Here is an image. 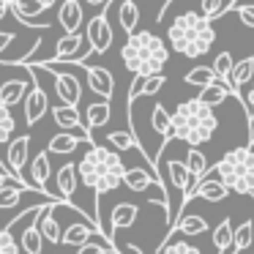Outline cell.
Here are the masks:
<instances>
[{
	"mask_svg": "<svg viewBox=\"0 0 254 254\" xmlns=\"http://www.w3.org/2000/svg\"><path fill=\"white\" fill-rule=\"evenodd\" d=\"M79 142L93 145L88 137H82V134H74V131H61V134H55V137L50 139V145H47V153L68 156V153H74V150L79 148Z\"/></svg>",
	"mask_w": 254,
	"mask_h": 254,
	"instance_id": "20",
	"label": "cell"
},
{
	"mask_svg": "<svg viewBox=\"0 0 254 254\" xmlns=\"http://www.w3.org/2000/svg\"><path fill=\"white\" fill-rule=\"evenodd\" d=\"M167 39L175 52H181L183 58H202L210 52L216 41L213 22L208 17H202L199 11H183L167 28Z\"/></svg>",
	"mask_w": 254,
	"mask_h": 254,
	"instance_id": "1",
	"label": "cell"
},
{
	"mask_svg": "<svg viewBox=\"0 0 254 254\" xmlns=\"http://www.w3.org/2000/svg\"><path fill=\"white\" fill-rule=\"evenodd\" d=\"M118 22H121L123 33L134 36L137 33V22H139V8L134 0H121L118 3Z\"/></svg>",
	"mask_w": 254,
	"mask_h": 254,
	"instance_id": "26",
	"label": "cell"
},
{
	"mask_svg": "<svg viewBox=\"0 0 254 254\" xmlns=\"http://www.w3.org/2000/svg\"><path fill=\"white\" fill-rule=\"evenodd\" d=\"M227 96H230V88H227V85H221V82H216V85H210V88H202V90H199L197 99L202 101V104H208L210 110H213V107L224 104Z\"/></svg>",
	"mask_w": 254,
	"mask_h": 254,
	"instance_id": "32",
	"label": "cell"
},
{
	"mask_svg": "<svg viewBox=\"0 0 254 254\" xmlns=\"http://www.w3.org/2000/svg\"><path fill=\"white\" fill-rule=\"evenodd\" d=\"M25 191H36V189H30L28 183H19V181H11L6 189H0V210L19 205V199H22ZM47 197H50V194H47Z\"/></svg>",
	"mask_w": 254,
	"mask_h": 254,
	"instance_id": "29",
	"label": "cell"
},
{
	"mask_svg": "<svg viewBox=\"0 0 254 254\" xmlns=\"http://www.w3.org/2000/svg\"><path fill=\"white\" fill-rule=\"evenodd\" d=\"M77 183H79L77 164H74V161H66V164H63L61 170L55 172V191L61 194L63 202L74 205V202H71V197H74V191H77ZM74 208H79V205H74Z\"/></svg>",
	"mask_w": 254,
	"mask_h": 254,
	"instance_id": "11",
	"label": "cell"
},
{
	"mask_svg": "<svg viewBox=\"0 0 254 254\" xmlns=\"http://www.w3.org/2000/svg\"><path fill=\"white\" fill-rule=\"evenodd\" d=\"M36 219H39V216H36ZM36 219L30 221V227H25L22 235H19V249H22L25 254H44V235H41Z\"/></svg>",
	"mask_w": 254,
	"mask_h": 254,
	"instance_id": "25",
	"label": "cell"
},
{
	"mask_svg": "<svg viewBox=\"0 0 254 254\" xmlns=\"http://www.w3.org/2000/svg\"><path fill=\"white\" fill-rule=\"evenodd\" d=\"M0 254H19V241L8 227H0Z\"/></svg>",
	"mask_w": 254,
	"mask_h": 254,
	"instance_id": "41",
	"label": "cell"
},
{
	"mask_svg": "<svg viewBox=\"0 0 254 254\" xmlns=\"http://www.w3.org/2000/svg\"><path fill=\"white\" fill-rule=\"evenodd\" d=\"M47 112H50V96L33 82L30 93L25 96V121H28V126H36Z\"/></svg>",
	"mask_w": 254,
	"mask_h": 254,
	"instance_id": "13",
	"label": "cell"
},
{
	"mask_svg": "<svg viewBox=\"0 0 254 254\" xmlns=\"http://www.w3.org/2000/svg\"><path fill=\"white\" fill-rule=\"evenodd\" d=\"M123 186H128L131 191H137V194H148L153 186L164 189V183H161L159 175H153L150 170H142V167H131V170H126Z\"/></svg>",
	"mask_w": 254,
	"mask_h": 254,
	"instance_id": "15",
	"label": "cell"
},
{
	"mask_svg": "<svg viewBox=\"0 0 254 254\" xmlns=\"http://www.w3.org/2000/svg\"><path fill=\"white\" fill-rule=\"evenodd\" d=\"M52 178V167H50V153L47 150H41V153H36V159L30 161V175H28V183L36 189L39 194H47L44 186L47 181Z\"/></svg>",
	"mask_w": 254,
	"mask_h": 254,
	"instance_id": "18",
	"label": "cell"
},
{
	"mask_svg": "<svg viewBox=\"0 0 254 254\" xmlns=\"http://www.w3.org/2000/svg\"><path fill=\"white\" fill-rule=\"evenodd\" d=\"M85 77H88V85L96 96H101V101H110L112 93H115V79L107 68L101 66H88L85 68Z\"/></svg>",
	"mask_w": 254,
	"mask_h": 254,
	"instance_id": "14",
	"label": "cell"
},
{
	"mask_svg": "<svg viewBox=\"0 0 254 254\" xmlns=\"http://www.w3.org/2000/svg\"><path fill=\"white\" fill-rule=\"evenodd\" d=\"M232 52H219L216 55V61H213V74H216V79H221V85H227L230 82V74H232Z\"/></svg>",
	"mask_w": 254,
	"mask_h": 254,
	"instance_id": "37",
	"label": "cell"
},
{
	"mask_svg": "<svg viewBox=\"0 0 254 254\" xmlns=\"http://www.w3.org/2000/svg\"><path fill=\"white\" fill-rule=\"evenodd\" d=\"M121 61L134 77H159L170 61V52L153 30H137L121 47Z\"/></svg>",
	"mask_w": 254,
	"mask_h": 254,
	"instance_id": "2",
	"label": "cell"
},
{
	"mask_svg": "<svg viewBox=\"0 0 254 254\" xmlns=\"http://www.w3.org/2000/svg\"><path fill=\"white\" fill-rule=\"evenodd\" d=\"M77 254H121V252H118V246L112 241L99 238V241H88L85 246H79Z\"/></svg>",
	"mask_w": 254,
	"mask_h": 254,
	"instance_id": "38",
	"label": "cell"
},
{
	"mask_svg": "<svg viewBox=\"0 0 254 254\" xmlns=\"http://www.w3.org/2000/svg\"><path fill=\"white\" fill-rule=\"evenodd\" d=\"M232 3H235V0H199V14L213 22V19H219L221 14L230 11Z\"/></svg>",
	"mask_w": 254,
	"mask_h": 254,
	"instance_id": "34",
	"label": "cell"
},
{
	"mask_svg": "<svg viewBox=\"0 0 254 254\" xmlns=\"http://www.w3.org/2000/svg\"><path fill=\"white\" fill-rule=\"evenodd\" d=\"M216 128H219L216 112L199 99L181 101L172 112V134H175V139L186 142L189 148H199V145L210 142Z\"/></svg>",
	"mask_w": 254,
	"mask_h": 254,
	"instance_id": "3",
	"label": "cell"
},
{
	"mask_svg": "<svg viewBox=\"0 0 254 254\" xmlns=\"http://www.w3.org/2000/svg\"><path fill=\"white\" fill-rule=\"evenodd\" d=\"M183 82H186V85H197V88L202 90V88L216 85L219 79H216V74H213V66H197V68H191V71L183 77Z\"/></svg>",
	"mask_w": 254,
	"mask_h": 254,
	"instance_id": "31",
	"label": "cell"
},
{
	"mask_svg": "<svg viewBox=\"0 0 254 254\" xmlns=\"http://www.w3.org/2000/svg\"><path fill=\"white\" fill-rule=\"evenodd\" d=\"M52 121H55L58 128H66V131H79L82 137H88L93 142V134L88 131V126L82 123L77 107H66V104H55L52 107Z\"/></svg>",
	"mask_w": 254,
	"mask_h": 254,
	"instance_id": "10",
	"label": "cell"
},
{
	"mask_svg": "<svg viewBox=\"0 0 254 254\" xmlns=\"http://www.w3.org/2000/svg\"><path fill=\"white\" fill-rule=\"evenodd\" d=\"M44 71L55 74V93L61 99V104L66 107H79V99H82V82H79L77 74L66 71V66H58V63H41Z\"/></svg>",
	"mask_w": 254,
	"mask_h": 254,
	"instance_id": "6",
	"label": "cell"
},
{
	"mask_svg": "<svg viewBox=\"0 0 254 254\" xmlns=\"http://www.w3.org/2000/svg\"><path fill=\"white\" fill-rule=\"evenodd\" d=\"M11 8V0H0V19L6 17V11Z\"/></svg>",
	"mask_w": 254,
	"mask_h": 254,
	"instance_id": "49",
	"label": "cell"
},
{
	"mask_svg": "<svg viewBox=\"0 0 254 254\" xmlns=\"http://www.w3.org/2000/svg\"><path fill=\"white\" fill-rule=\"evenodd\" d=\"M107 142H110V148L118 150V153H126V150H134V148L139 150V142L131 131H112L110 137H107Z\"/></svg>",
	"mask_w": 254,
	"mask_h": 254,
	"instance_id": "35",
	"label": "cell"
},
{
	"mask_svg": "<svg viewBox=\"0 0 254 254\" xmlns=\"http://www.w3.org/2000/svg\"><path fill=\"white\" fill-rule=\"evenodd\" d=\"M159 254H202L197 246H191V243H186V241H178V243H170V246H161L159 249Z\"/></svg>",
	"mask_w": 254,
	"mask_h": 254,
	"instance_id": "42",
	"label": "cell"
},
{
	"mask_svg": "<svg viewBox=\"0 0 254 254\" xmlns=\"http://www.w3.org/2000/svg\"><path fill=\"white\" fill-rule=\"evenodd\" d=\"M227 186L219 181V178H208L205 175L202 181H199L197 186V194H194V199H205V202H221V199H227Z\"/></svg>",
	"mask_w": 254,
	"mask_h": 254,
	"instance_id": "24",
	"label": "cell"
},
{
	"mask_svg": "<svg viewBox=\"0 0 254 254\" xmlns=\"http://www.w3.org/2000/svg\"><path fill=\"white\" fill-rule=\"evenodd\" d=\"M85 14L79 8V0H63L61 8H58V25L66 30V36H77L82 30Z\"/></svg>",
	"mask_w": 254,
	"mask_h": 254,
	"instance_id": "12",
	"label": "cell"
},
{
	"mask_svg": "<svg viewBox=\"0 0 254 254\" xmlns=\"http://www.w3.org/2000/svg\"><path fill=\"white\" fill-rule=\"evenodd\" d=\"M93 150H96V159H99V170H101V178H99V186H96V202H101V197L110 191H115L118 186H123V178H126V167H123V159L118 150L107 148L101 142H93Z\"/></svg>",
	"mask_w": 254,
	"mask_h": 254,
	"instance_id": "5",
	"label": "cell"
},
{
	"mask_svg": "<svg viewBox=\"0 0 254 254\" xmlns=\"http://www.w3.org/2000/svg\"><path fill=\"white\" fill-rule=\"evenodd\" d=\"M186 170H189V175L191 178H197V181H202L205 178V172H208V167H210V161H208V156L202 153L199 148H189V153H186Z\"/></svg>",
	"mask_w": 254,
	"mask_h": 254,
	"instance_id": "30",
	"label": "cell"
},
{
	"mask_svg": "<svg viewBox=\"0 0 254 254\" xmlns=\"http://www.w3.org/2000/svg\"><path fill=\"white\" fill-rule=\"evenodd\" d=\"M249 145L254 148V121H249Z\"/></svg>",
	"mask_w": 254,
	"mask_h": 254,
	"instance_id": "50",
	"label": "cell"
},
{
	"mask_svg": "<svg viewBox=\"0 0 254 254\" xmlns=\"http://www.w3.org/2000/svg\"><path fill=\"white\" fill-rule=\"evenodd\" d=\"M167 85V77L164 74H159V77H148L145 79V90H142V96H156L161 88Z\"/></svg>",
	"mask_w": 254,
	"mask_h": 254,
	"instance_id": "44",
	"label": "cell"
},
{
	"mask_svg": "<svg viewBox=\"0 0 254 254\" xmlns=\"http://www.w3.org/2000/svg\"><path fill=\"white\" fill-rule=\"evenodd\" d=\"M85 36H88V41H90V50L104 55L112 47V25H110V19H107V14H96V17L85 25Z\"/></svg>",
	"mask_w": 254,
	"mask_h": 254,
	"instance_id": "8",
	"label": "cell"
},
{
	"mask_svg": "<svg viewBox=\"0 0 254 254\" xmlns=\"http://www.w3.org/2000/svg\"><path fill=\"white\" fill-rule=\"evenodd\" d=\"M241 17V22L246 25L249 30H254V3H241V6H232Z\"/></svg>",
	"mask_w": 254,
	"mask_h": 254,
	"instance_id": "43",
	"label": "cell"
},
{
	"mask_svg": "<svg viewBox=\"0 0 254 254\" xmlns=\"http://www.w3.org/2000/svg\"><path fill=\"white\" fill-rule=\"evenodd\" d=\"M175 230H181L186 238H191V235H202V232L208 230V221H205L202 216H197V213H186V216H181V221H178Z\"/></svg>",
	"mask_w": 254,
	"mask_h": 254,
	"instance_id": "33",
	"label": "cell"
},
{
	"mask_svg": "<svg viewBox=\"0 0 254 254\" xmlns=\"http://www.w3.org/2000/svg\"><path fill=\"white\" fill-rule=\"evenodd\" d=\"M55 205H61V202L47 205L44 213L36 219V224H39V230H41V235H44L47 243H61V241H63V230H61V224H58V216L52 213V208H55ZM66 205H68V202H66Z\"/></svg>",
	"mask_w": 254,
	"mask_h": 254,
	"instance_id": "21",
	"label": "cell"
},
{
	"mask_svg": "<svg viewBox=\"0 0 254 254\" xmlns=\"http://www.w3.org/2000/svg\"><path fill=\"white\" fill-rule=\"evenodd\" d=\"M252 238H254V221H243V224L235 227V235H232V243H235L238 252L252 246Z\"/></svg>",
	"mask_w": 254,
	"mask_h": 254,
	"instance_id": "40",
	"label": "cell"
},
{
	"mask_svg": "<svg viewBox=\"0 0 254 254\" xmlns=\"http://www.w3.org/2000/svg\"><path fill=\"white\" fill-rule=\"evenodd\" d=\"M30 93V85L25 79H8L0 85V104L6 107L8 112H14L17 104H25V96Z\"/></svg>",
	"mask_w": 254,
	"mask_h": 254,
	"instance_id": "17",
	"label": "cell"
},
{
	"mask_svg": "<svg viewBox=\"0 0 254 254\" xmlns=\"http://www.w3.org/2000/svg\"><path fill=\"white\" fill-rule=\"evenodd\" d=\"M252 82H254V55H246V58H241V61L232 66V74H230L227 88L238 96L243 85H252ZM238 99H243V96H238Z\"/></svg>",
	"mask_w": 254,
	"mask_h": 254,
	"instance_id": "16",
	"label": "cell"
},
{
	"mask_svg": "<svg viewBox=\"0 0 254 254\" xmlns=\"http://www.w3.org/2000/svg\"><path fill=\"white\" fill-rule=\"evenodd\" d=\"M11 181H14V178L8 175V172H0V189H6V186H8V183H11Z\"/></svg>",
	"mask_w": 254,
	"mask_h": 254,
	"instance_id": "48",
	"label": "cell"
},
{
	"mask_svg": "<svg viewBox=\"0 0 254 254\" xmlns=\"http://www.w3.org/2000/svg\"><path fill=\"white\" fill-rule=\"evenodd\" d=\"M14 128H17V123H14V112H8L6 107L0 104V148L11 139ZM0 161H3V167H6V156L0 153Z\"/></svg>",
	"mask_w": 254,
	"mask_h": 254,
	"instance_id": "36",
	"label": "cell"
},
{
	"mask_svg": "<svg viewBox=\"0 0 254 254\" xmlns=\"http://www.w3.org/2000/svg\"><path fill=\"white\" fill-rule=\"evenodd\" d=\"M243 107H246V115H254V82L249 85V90L243 93Z\"/></svg>",
	"mask_w": 254,
	"mask_h": 254,
	"instance_id": "46",
	"label": "cell"
},
{
	"mask_svg": "<svg viewBox=\"0 0 254 254\" xmlns=\"http://www.w3.org/2000/svg\"><path fill=\"white\" fill-rule=\"evenodd\" d=\"M93 232H99L93 224L88 221H77V224H68L63 230V246H85L88 241H93Z\"/></svg>",
	"mask_w": 254,
	"mask_h": 254,
	"instance_id": "23",
	"label": "cell"
},
{
	"mask_svg": "<svg viewBox=\"0 0 254 254\" xmlns=\"http://www.w3.org/2000/svg\"><path fill=\"white\" fill-rule=\"evenodd\" d=\"M150 123H153V131L161 137V142L175 139V134H172V112H167L164 104L153 107V118H150Z\"/></svg>",
	"mask_w": 254,
	"mask_h": 254,
	"instance_id": "28",
	"label": "cell"
},
{
	"mask_svg": "<svg viewBox=\"0 0 254 254\" xmlns=\"http://www.w3.org/2000/svg\"><path fill=\"white\" fill-rule=\"evenodd\" d=\"M11 44H14V30H0V58Z\"/></svg>",
	"mask_w": 254,
	"mask_h": 254,
	"instance_id": "45",
	"label": "cell"
},
{
	"mask_svg": "<svg viewBox=\"0 0 254 254\" xmlns=\"http://www.w3.org/2000/svg\"><path fill=\"white\" fill-rule=\"evenodd\" d=\"M28 156H30V137L22 134V137H14L6 148V172L19 183H28L25 178V164H28ZM30 186V183H28ZM33 189V186H30Z\"/></svg>",
	"mask_w": 254,
	"mask_h": 254,
	"instance_id": "7",
	"label": "cell"
},
{
	"mask_svg": "<svg viewBox=\"0 0 254 254\" xmlns=\"http://www.w3.org/2000/svg\"><path fill=\"white\" fill-rule=\"evenodd\" d=\"M8 11H11V14H14V19H17V22H22L25 28L47 30V25L36 22V19H39L41 14L47 11L41 0H11V8H8Z\"/></svg>",
	"mask_w": 254,
	"mask_h": 254,
	"instance_id": "9",
	"label": "cell"
},
{
	"mask_svg": "<svg viewBox=\"0 0 254 254\" xmlns=\"http://www.w3.org/2000/svg\"><path fill=\"white\" fill-rule=\"evenodd\" d=\"M137 216H139V205L118 202L115 208H112V213H110V224H112V230H128V227H134Z\"/></svg>",
	"mask_w": 254,
	"mask_h": 254,
	"instance_id": "22",
	"label": "cell"
},
{
	"mask_svg": "<svg viewBox=\"0 0 254 254\" xmlns=\"http://www.w3.org/2000/svg\"><path fill=\"white\" fill-rule=\"evenodd\" d=\"M77 175H79V181H82V186H88L90 191L96 194V186H99L101 170H99V159H96L93 145H90V150L82 156V159H79V164H77Z\"/></svg>",
	"mask_w": 254,
	"mask_h": 254,
	"instance_id": "19",
	"label": "cell"
},
{
	"mask_svg": "<svg viewBox=\"0 0 254 254\" xmlns=\"http://www.w3.org/2000/svg\"><path fill=\"white\" fill-rule=\"evenodd\" d=\"M219 172V181L227 191L235 194H254V150L252 148H232L224 159L213 167Z\"/></svg>",
	"mask_w": 254,
	"mask_h": 254,
	"instance_id": "4",
	"label": "cell"
},
{
	"mask_svg": "<svg viewBox=\"0 0 254 254\" xmlns=\"http://www.w3.org/2000/svg\"><path fill=\"white\" fill-rule=\"evenodd\" d=\"M85 3H88V6H93V8H101V11H104V6H110L112 0H85Z\"/></svg>",
	"mask_w": 254,
	"mask_h": 254,
	"instance_id": "47",
	"label": "cell"
},
{
	"mask_svg": "<svg viewBox=\"0 0 254 254\" xmlns=\"http://www.w3.org/2000/svg\"><path fill=\"white\" fill-rule=\"evenodd\" d=\"M41 3H44V8H52L58 3V0H41Z\"/></svg>",
	"mask_w": 254,
	"mask_h": 254,
	"instance_id": "51",
	"label": "cell"
},
{
	"mask_svg": "<svg viewBox=\"0 0 254 254\" xmlns=\"http://www.w3.org/2000/svg\"><path fill=\"white\" fill-rule=\"evenodd\" d=\"M110 115H112L110 101H96V104H90L88 110H85V126H88V131H96V128L107 126V123H110Z\"/></svg>",
	"mask_w": 254,
	"mask_h": 254,
	"instance_id": "27",
	"label": "cell"
},
{
	"mask_svg": "<svg viewBox=\"0 0 254 254\" xmlns=\"http://www.w3.org/2000/svg\"><path fill=\"white\" fill-rule=\"evenodd\" d=\"M232 235H235V227H232L230 219H224V221H221V224L213 230L210 241H213L216 249H224V246H230V243H232Z\"/></svg>",
	"mask_w": 254,
	"mask_h": 254,
	"instance_id": "39",
	"label": "cell"
}]
</instances>
